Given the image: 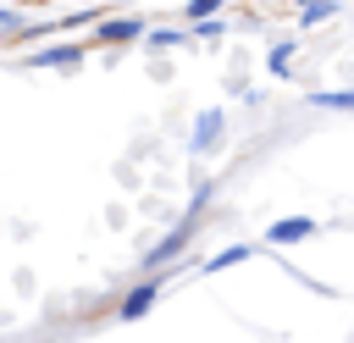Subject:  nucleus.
<instances>
[{
    "mask_svg": "<svg viewBox=\"0 0 354 343\" xmlns=\"http://www.w3.org/2000/svg\"><path fill=\"white\" fill-rule=\"evenodd\" d=\"M94 33H100L105 44H127V39H144V22H138V17H105Z\"/></svg>",
    "mask_w": 354,
    "mask_h": 343,
    "instance_id": "4",
    "label": "nucleus"
},
{
    "mask_svg": "<svg viewBox=\"0 0 354 343\" xmlns=\"http://www.w3.org/2000/svg\"><path fill=\"white\" fill-rule=\"evenodd\" d=\"M310 232H315L310 216H282V221L266 227V243H299V238H310Z\"/></svg>",
    "mask_w": 354,
    "mask_h": 343,
    "instance_id": "3",
    "label": "nucleus"
},
{
    "mask_svg": "<svg viewBox=\"0 0 354 343\" xmlns=\"http://www.w3.org/2000/svg\"><path fill=\"white\" fill-rule=\"evenodd\" d=\"M77 61H83L77 44H55V50H33L28 55V66H77Z\"/></svg>",
    "mask_w": 354,
    "mask_h": 343,
    "instance_id": "6",
    "label": "nucleus"
},
{
    "mask_svg": "<svg viewBox=\"0 0 354 343\" xmlns=\"http://www.w3.org/2000/svg\"><path fill=\"white\" fill-rule=\"evenodd\" d=\"M221 127H227V116L210 105V111H199V122H194V149L205 155V149H216V138H221Z\"/></svg>",
    "mask_w": 354,
    "mask_h": 343,
    "instance_id": "5",
    "label": "nucleus"
},
{
    "mask_svg": "<svg viewBox=\"0 0 354 343\" xmlns=\"http://www.w3.org/2000/svg\"><path fill=\"white\" fill-rule=\"evenodd\" d=\"M0 28H22V17L17 11H0Z\"/></svg>",
    "mask_w": 354,
    "mask_h": 343,
    "instance_id": "12",
    "label": "nucleus"
},
{
    "mask_svg": "<svg viewBox=\"0 0 354 343\" xmlns=\"http://www.w3.org/2000/svg\"><path fill=\"white\" fill-rule=\"evenodd\" d=\"M310 105H321V111H354V89H326V94H310Z\"/></svg>",
    "mask_w": 354,
    "mask_h": 343,
    "instance_id": "8",
    "label": "nucleus"
},
{
    "mask_svg": "<svg viewBox=\"0 0 354 343\" xmlns=\"http://www.w3.org/2000/svg\"><path fill=\"white\" fill-rule=\"evenodd\" d=\"M221 11V0H188V22H210Z\"/></svg>",
    "mask_w": 354,
    "mask_h": 343,
    "instance_id": "10",
    "label": "nucleus"
},
{
    "mask_svg": "<svg viewBox=\"0 0 354 343\" xmlns=\"http://www.w3.org/2000/svg\"><path fill=\"white\" fill-rule=\"evenodd\" d=\"M155 299H160V277H149V282H138V288H127V299L116 304V315H122V321H138V315H144V310H149Z\"/></svg>",
    "mask_w": 354,
    "mask_h": 343,
    "instance_id": "2",
    "label": "nucleus"
},
{
    "mask_svg": "<svg viewBox=\"0 0 354 343\" xmlns=\"http://www.w3.org/2000/svg\"><path fill=\"white\" fill-rule=\"evenodd\" d=\"M177 39H183V33H177V28H155V33H149V50H171V44H177Z\"/></svg>",
    "mask_w": 354,
    "mask_h": 343,
    "instance_id": "11",
    "label": "nucleus"
},
{
    "mask_svg": "<svg viewBox=\"0 0 354 343\" xmlns=\"http://www.w3.org/2000/svg\"><path fill=\"white\" fill-rule=\"evenodd\" d=\"M249 254H254L249 243H227V249H221V254H210L199 271H221V266H238V260H249Z\"/></svg>",
    "mask_w": 354,
    "mask_h": 343,
    "instance_id": "7",
    "label": "nucleus"
},
{
    "mask_svg": "<svg viewBox=\"0 0 354 343\" xmlns=\"http://www.w3.org/2000/svg\"><path fill=\"white\" fill-rule=\"evenodd\" d=\"M194 232H199V227H194V221L183 216V221H177V227H171V232H166V238H160V243H155V249L144 254V266H166V260H177V254H183V249L194 243Z\"/></svg>",
    "mask_w": 354,
    "mask_h": 343,
    "instance_id": "1",
    "label": "nucleus"
},
{
    "mask_svg": "<svg viewBox=\"0 0 354 343\" xmlns=\"http://www.w3.org/2000/svg\"><path fill=\"white\" fill-rule=\"evenodd\" d=\"M332 11H337V0H310V6H304V11H299V22H304V28H310V22H326V17H332Z\"/></svg>",
    "mask_w": 354,
    "mask_h": 343,
    "instance_id": "9",
    "label": "nucleus"
}]
</instances>
